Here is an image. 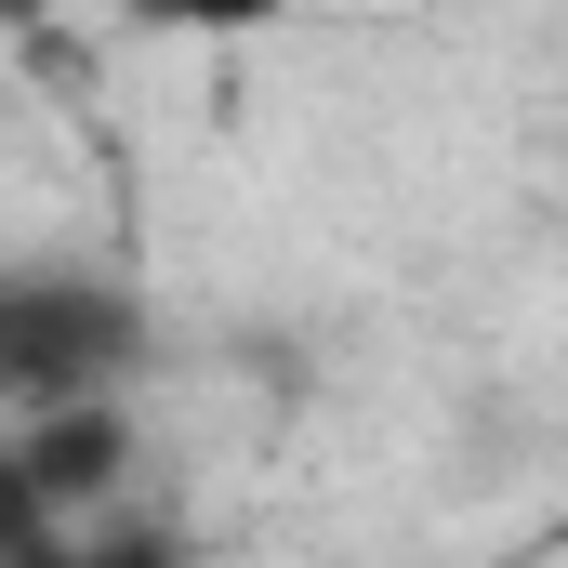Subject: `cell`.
Segmentation results:
<instances>
[{"instance_id":"obj_1","label":"cell","mask_w":568,"mask_h":568,"mask_svg":"<svg viewBox=\"0 0 568 568\" xmlns=\"http://www.w3.org/2000/svg\"><path fill=\"white\" fill-rule=\"evenodd\" d=\"M145 357H159V304L133 278L67 265V252L0 265V410L67 397V384H133Z\"/></svg>"},{"instance_id":"obj_2","label":"cell","mask_w":568,"mask_h":568,"mask_svg":"<svg viewBox=\"0 0 568 568\" xmlns=\"http://www.w3.org/2000/svg\"><path fill=\"white\" fill-rule=\"evenodd\" d=\"M0 436H13V463L40 476V503L53 516H93L106 489H133L145 463V410L133 384H67V397H27V410H0Z\"/></svg>"},{"instance_id":"obj_3","label":"cell","mask_w":568,"mask_h":568,"mask_svg":"<svg viewBox=\"0 0 568 568\" xmlns=\"http://www.w3.org/2000/svg\"><path fill=\"white\" fill-rule=\"evenodd\" d=\"M120 27H145V40H265V27H291L304 0H106Z\"/></svg>"},{"instance_id":"obj_4","label":"cell","mask_w":568,"mask_h":568,"mask_svg":"<svg viewBox=\"0 0 568 568\" xmlns=\"http://www.w3.org/2000/svg\"><path fill=\"white\" fill-rule=\"evenodd\" d=\"M0 568H67V516L40 503V476L13 463V436H0Z\"/></svg>"},{"instance_id":"obj_5","label":"cell","mask_w":568,"mask_h":568,"mask_svg":"<svg viewBox=\"0 0 568 568\" xmlns=\"http://www.w3.org/2000/svg\"><path fill=\"white\" fill-rule=\"evenodd\" d=\"M0 27H40V0H0Z\"/></svg>"}]
</instances>
